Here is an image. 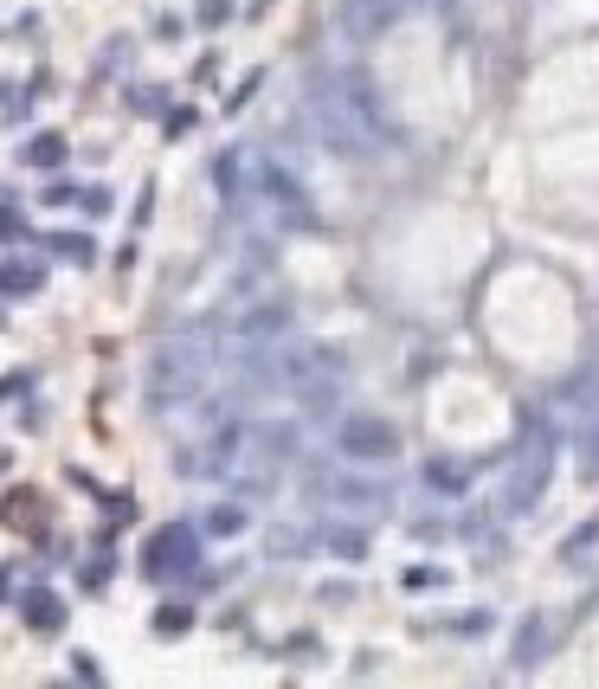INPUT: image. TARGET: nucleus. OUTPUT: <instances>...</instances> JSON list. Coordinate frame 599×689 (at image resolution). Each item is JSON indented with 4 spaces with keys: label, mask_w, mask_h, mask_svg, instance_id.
I'll return each mask as SVG.
<instances>
[{
    "label": "nucleus",
    "mask_w": 599,
    "mask_h": 689,
    "mask_svg": "<svg viewBox=\"0 0 599 689\" xmlns=\"http://www.w3.org/2000/svg\"><path fill=\"white\" fill-rule=\"evenodd\" d=\"M309 116H316L323 149H336L341 161H380L400 142V123L368 72H323L309 84Z\"/></svg>",
    "instance_id": "nucleus-1"
},
{
    "label": "nucleus",
    "mask_w": 599,
    "mask_h": 689,
    "mask_svg": "<svg viewBox=\"0 0 599 689\" xmlns=\"http://www.w3.org/2000/svg\"><path fill=\"white\" fill-rule=\"evenodd\" d=\"M291 452H297V425L239 420L207 445V458H181V470L220 477L225 490H239V497H264V490L277 484V470L291 464Z\"/></svg>",
    "instance_id": "nucleus-2"
},
{
    "label": "nucleus",
    "mask_w": 599,
    "mask_h": 689,
    "mask_svg": "<svg viewBox=\"0 0 599 689\" xmlns=\"http://www.w3.org/2000/svg\"><path fill=\"white\" fill-rule=\"evenodd\" d=\"M245 374L259 386L323 393V386L341 374V354L329 342H291V336H277V342H264V348H245Z\"/></svg>",
    "instance_id": "nucleus-3"
},
{
    "label": "nucleus",
    "mask_w": 599,
    "mask_h": 689,
    "mask_svg": "<svg viewBox=\"0 0 599 689\" xmlns=\"http://www.w3.org/2000/svg\"><path fill=\"white\" fill-rule=\"evenodd\" d=\"M548 484H555V432H548V425H528L523 445H516V452H509V464H503L496 509L516 522V516H528L535 502L548 497Z\"/></svg>",
    "instance_id": "nucleus-4"
},
{
    "label": "nucleus",
    "mask_w": 599,
    "mask_h": 689,
    "mask_svg": "<svg viewBox=\"0 0 599 689\" xmlns=\"http://www.w3.org/2000/svg\"><path fill=\"white\" fill-rule=\"evenodd\" d=\"M207 374H213V348L200 342V336H175V342H161V348H155V361H149V406H155V413H168V406L200 400Z\"/></svg>",
    "instance_id": "nucleus-5"
},
{
    "label": "nucleus",
    "mask_w": 599,
    "mask_h": 689,
    "mask_svg": "<svg viewBox=\"0 0 599 689\" xmlns=\"http://www.w3.org/2000/svg\"><path fill=\"white\" fill-rule=\"evenodd\" d=\"M213 336H220L232 354L264 348V342H277V336H291V304H277V297H239V304L213 322Z\"/></svg>",
    "instance_id": "nucleus-6"
},
{
    "label": "nucleus",
    "mask_w": 599,
    "mask_h": 689,
    "mask_svg": "<svg viewBox=\"0 0 599 689\" xmlns=\"http://www.w3.org/2000/svg\"><path fill=\"white\" fill-rule=\"evenodd\" d=\"M309 497L329 502V509H348V516H380V509H387V484L355 477V470H341V464H323V470H309Z\"/></svg>",
    "instance_id": "nucleus-7"
},
{
    "label": "nucleus",
    "mask_w": 599,
    "mask_h": 689,
    "mask_svg": "<svg viewBox=\"0 0 599 689\" xmlns=\"http://www.w3.org/2000/svg\"><path fill=\"white\" fill-rule=\"evenodd\" d=\"M259 206L277 220V226H297V232L316 226V200H309V188H303L284 161H271V155H264V174H259Z\"/></svg>",
    "instance_id": "nucleus-8"
},
{
    "label": "nucleus",
    "mask_w": 599,
    "mask_h": 689,
    "mask_svg": "<svg viewBox=\"0 0 599 689\" xmlns=\"http://www.w3.org/2000/svg\"><path fill=\"white\" fill-rule=\"evenodd\" d=\"M336 452L348 464H387L400 452V425L380 420V413H348V420L336 425Z\"/></svg>",
    "instance_id": "nucleus-9"
},
{
    "label": "nucleus",
    "mask_w": 599,
    "mask_h": 689,
    "mask_svg": "<svg viewBox=\"0 0 599 689\" xmlns=\"http://www.w3.org/2000/svg\"><path fill=\"white\" fill-rule=\"evenodd\" d=\"M200 568V536H193L188 522H168V529H155L149 548H143V574L149 580H188Z\"/></svg>",
    "instance_id": "nucleus-10"
},
{
    "label": "nucleus",
    "mask_w": 599,
    "mask_h": 689,
    "mask_svg": "<svg viewBox=\"0 0 599 689\" xmlns=\"http://www.w3.org/2000/svg\"><path fill=\"white\" fill-rule=\"evenodd\" d=\"M259 174H264V155L245 149V142L213 161V181H220L225 206H259Z\"/></svg>",
    "instance_id": "nucleus-11"
},
{
    "label": "nucleus",
    "mask_w": 599,
    "mask_h": 689,
    "mask_svg": "<svg viewBox=\"0 0 599 689\" xmlns=\"http://www.w3.org/2000/svg\"><path fill=\"white\" fill-rule=\"evenodd\" d=\"M419 0H341V33L348 39H380L393 20H407Z\"/></svg>",
    "instance_id": "nucleus-12"
},
{
    "label": "nucleus",
    "mask_w": 599,
    "mask_h": 689,
    "mask_svg": "<svg viewBox=\"0 0 599 689\" xmlns=\"http://www.w3.org/2000/svg\"><path fill=\"white\" fill-rule=\"evenodd\" d=\"M20 618L33 625L39 638H52V632H65V600H59L52 586H33V593L20 600Z\"/></svg>",
    "instance_id": "nucleus-13"
},
{
    "label": "nucleus",
    "mask_w": 599,
    "mask_h": 689,
    "mask_svg": "<svg viewBox=\"0 0 599 689\" xmlns=\"http://www.w3.org/2000/svg\"><path fill=\"white\" fill-rule=\"evenodd\" d=\"M548 645H555V625H548L542 613H528V618H523V632H516V651H509V657H516V670H535Z\"/></svg>",
    "instance_id": "nucleus-14"
},
{
    "label": "nucleus",
    "mask_w": 599,
    "mask_h": 689,
    "mask_svg": "<svg viewBox=\"0 0 599 689\" xmlns=\"http://www.w3.org/2000/svg\"><path fill=\"white\" fill-rule=\"evenodd\" d=\"M464 484H471V470H464V464H451V458L425 464V490H432V497H464Z\"/></svg>",
    "instance_id": "nucleus-15"
},
{
    "label": "nucleus",
    "mask_w": 599,
    "mask_h": 689,
    "mask_svg": "<svg viewBox=\"0 0 599 689\" xmlns=\"http://www.w3.org/2000/svg\"><path fill=\"white\" fill-rule=\"evenodd\" d=\"M39 284H45V265H33V258L0 265V290H7V297H33Z\"/></svg>",
    "instance_id": "nucleus-16"
},
{
    "label": "nucleus",
    "mask_w": 599,
    "mask_h": 689,
    "mask_svg": "<svg viewBox=\"0 0 599 689\" xmlns=\"http://www.w3.org/2000/svg\"><path fill=\"white\" fill-rule=\"evenodd\" d=\"M45 245H52V258H65V265H91V258H97V252H91V245H97L91 232H52Z\"/></svg>",
    "instance_id": "nucleus-17"
},
{
    "label": "nucleus",
    "mask_w": 599,
    "mask_h": 689,
    "mask_svg": "<svg viewBox=\"0 0 599 689\" xmlns=\"http://www.w3.org/2000/svg\"><path fill=\"white\" fill-rule=\"evenodd\" d=\"M20 161H27V168H59V161H65V136H52V129H39L33 142L20 149Z\"/></svg>",
    "instance_id": "nucleus-18"
},
{
    "label": "nucleus",
    "mask_w": 599,
    "mask_h": 689,
    "mask_svg": "<svg viewBox=\"0 0 599 689\" xmlns=\"http://www.w3.org/2000/svg\"><path fill=\"white\" fill-rule=\"evenodd\" d=\"M587 548H599V516H587V522L561 541V561H587Z\"/></svg>",
    "instance_id": "nucleus-19"
},
{
    "label": "nucleus",
    "mask_w": 599,
    "mask_h": 689,
    "mask_svg": "<svg viewBox=\"0 0 599 689\" xmlns=\"http://www.w3.org/2000/svg\"><path fill=\"white\" fill-rule=\"evenodd\" d=\"M329 554H336V561H361V554H368V541H361V529H329Z\"/></svg>",
    "instance_id": "nucleus-20"
},
{
    "label": "nucleus",
    "mask_w": 599,
    "mask_h": 689,
    "mask_svg": "<svg viewBox=\"0 0 599 689\" xmlns=\"http://www.w3.org/2000/svg\"><path fill=\"white\" fill-rule=\"evenodd\" d=\"M193 625V606H181V600H175V606H161V613H155V632H161V638H181V632H188Z\"/></svg>",
    "instance_id": "nucleus-21"
},
{
    "label": "nucleus",
    "mask_w": 599,
    "mask_h": 689,
    "mask_svg": "<svg viewBox=\"0 0 599 689\" xmlns=\"http://www.w3.org/2000/svg\"><path fill=\"white\" fill-rule=\"evenodd\" d=\"M7 522H13V529L39 522V497H33V490H13V497H7Z\"/></svg>",
    "instance_id": "nucleus-22"
},
{
    "label": "nucleus",
    "mask_w": 599,
    "mask_h": 689,
    "mask_svg": "<svg viewBox=\"0 0 599 689\" xmlns=\"http://www.w3.org/2000/svg\"><path fill=\"white\" fill-rule=\"evenodd\" d=\"M239 529H245V509H213V516H207V536H239Z\"/></svg>",
    "instance_id": "nucleus-23"
},
{
    "label": "nucleus",
    "mask_w": 599,
    "mask_h": 689,
    "mask_svg": "<svg viewBox=\"0 0 599 689\" xmlns=\"http://www.w3.org/2000/svg\"><path fill=\"white\" fill-rule=\"evenodd\" d=\"M580 452H587V458H580V470H587V477H599V420L580 425Z\"/></svg>",
    "instance_id": "nucleus-24"
},
{
    "label": "nucleus",
    "mask_w": 599,
    "mask_h": 689,
    "mask_svg": "<svg viewBox=\"0 0 599 689\" xmlns=\"http://www.w3.org/2000/svg\"><path fill=\"white\" fill-rule=\"evenodd\" d=\"M303 541H309L303 529H271V554H284V561H291V554H297Z\"/></svg>",
    "instance_id": "nucleus-25"
},
{
    "label": "nucleus",
    "mask_w": 599,
    "mask_h": 689,
    "mask_svg": "<svg viewBox=\"0 0 599 689\" xmlns=\"http://www.w3.org/2000/svg\"><path fill=\"white\" fill-rule=\"evenodd\" d=\"M129 110H161V91L143 84V91H129Z\"/></svg>",
    "instance_id": "nucleus-26"
},
{
    "label": "nucleus",
    "mask_w": 599,
    "mask_h": 689,
    "mask_svg": "<svg viewBox=\"0 0 599 689\" xmlns=\"http://www.w3.org/2000/svg\"><path fill=\"white\" fill-rule=\"evenodd\" d=\"M161 123H168V136H188V129H193V123H200V116H193V110H168V116H161Z\"/></svg>",
    "instance_id": "nucleus-27"
},
{
    "label": "nucleus",
    "mask_w": 599,
    "mask_h": 689,
    "mask_svg": "<svg viewBox=\"0 0 599 689\" xmlns=\"http://www.w3.org/2000/svg\"><path fill=\"white\" fill-rule=\"evenodd\" d=\"M593 381H599V354H593Z\"/></svg>",
    "instance_id": "nucleus-28"
}]
</instances>
